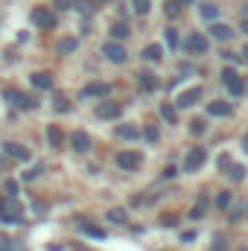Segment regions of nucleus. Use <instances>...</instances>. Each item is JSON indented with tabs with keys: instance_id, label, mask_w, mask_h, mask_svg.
Instances as JSON below:
<instances>
[{
	"instance_id": "f257e3e1",
	"label": "nucleus",
	"mask_w": 248,
	"mask_h": 251,
	"mask_svg": "<svg viewBox=\"0 0 248 251\" xmlns=\"http://www.w3.org/2000/svg\"><path fill=\"white\" fill-rule=\"evenodd\" d=\"M0 219L6 222V225H15V222H21V204L9 196V199H0Z\"/></svg>"
},
{
	"instance_id": "f03ea898",
	"label": "nucleus",
	"mask_w": 248,
	"mask_h": 251,
	"mask_svg": "<svg viewBox=\"0 0 248 251\" xmlns=\"http://www.w3.org/2000/svg\"><path fill=\"white\" fill-rule=\"evenodd\" d=\"M3 100H9L15 108H32V105H35V100H29V97H26L24 91H18V88H6V91H3Z\"/></svg>"
},
{
	"instance_id": "7ed1b4c3",
	"label": "nucleus",
	"mask_w": 248,
	"mask_h": 251,
	"mask_svg": "<svg viewBox=\"0 0 248 251\" xmlns=\"http://www.w3.org/2000/svg\"><path fill=\"white\" fill-rule=\"evenodd\" d=\"M204 158H207V152H204V149H198V146H193V149L187 152V158H184V170H187V173H196V170H201Z\"/></svg>"
},
{
	"instance_id": "20e7f679",
	"label": "nucleus",
	"mask_w": 248,
	"mask_h": 251,
	"mask_svg": "<svg viewBox=\"0 0 248 251\" xmlns=\"http://www.w3.org/2000/svg\"><path fill=\"white\" fill-rule=\"evenodd\" d=\"M102 56H108V62H114V64H123L125 59H128L125 47L123 44H117V41H108V44L102 47Z\"/></svg>"
},
{
	"instance_id": "39448f33",
	"label": "nucleus",
	"mask_w": 248,
	"mask_h": 251,
	"mask_svg": "<svg viewBox=\"0 0 248 251\" xmlns=\"http://www.w3.org/2000/svg\"><path fill=\"white\" fill-rule=\"evenodd\" d=\"M3 155L18 158V161H26V158H29V149L21 146V143H15V140H6V143H3Z\"/></svg>"
},
{
	"instance_id": "423d86ee",
	"label": "nucleus",
	"mask_w": 248,
	"mask_h": 251,
	"mask_svg": "<svg viewBox=\"0 0 248 251\" xmlns=\"http://www.w3.org/2000/svg\"><path fill=\"white\" fill-rule=\"evenodd\" d=\"M201 97H204V91H201V88H190V91H184V94L175 100V105H178V108H190V105H196Z\"/></svg>"
},
{
	"instance_id": "0eeeda50",
	"label": "nucleus",
	"mask_w": 248,
	"mask_h": 251,
	"mask_svg": "<svg viewBox=\"0 0 248 251\" xmlns=\"http://www.w3.org/2000/svg\"><path fill=\"white\" fill-rule=\"evenodd\" d=\"M117 167L125 170V173L137 170V167H140V155H137V152H120V155H117Z\"/></svg>"
},
{
	"instance_id": "6e6552de",
	"label": "nucleus",
	"mask_w": 248,
	"mask_h": 251,
	"mask_svg": "<svg viewBox=\"0 0 248 251\" xmlns=\"http://www.w3.org/2000/svg\"><path fill=\"white\" fill-rule=\"evenodd\" d=\"M207 47H210V41H207V35H201V32H193L190 41H187V50H190V53H207Z\"/></svg>"
},
{
	"instance_id": "1a4fd4ad",
	"label": "nucleus",
	"mask_w": 248,
	"mask_h": 251,
	"mask_svg": "<svg viewBox=\"0 0 248 251\" xmlns=\"http://www.w3.org/2000/svg\"><path fill=\"white\" fill-rule=\"evenodd\" d=\"M97 117H99V120H114V117H120V102H99V105H97Z\"/></svg>"
},
{
	"instance_id": "9d476101",
	"label": "nucleus",
	"mask_w": 248,
	"mask_h": 251,
	"mask_svg": "<svg viewBox=\"0 0 248 251\" xmlns=\"http://www.w3.org/2000/svg\"><path fill=\"white\" fill-rule=\"evenodd\" d=\"M32 24H35V26H44V29H50L56 21H53L50 9H41V6H38V9H32Z\"/></svg>"
},
{
	"instance_id": "9b49d317",
	"label": "nucleus",
	"mask_w": 248,
	"mask_h": 251,
	"mask_svg": "<svg viewBox=\"0 0 248 251\" xmlns=\"http://www.w3.org/2000/svg\"><path fill=\"white\" fill-rule=\"evenodd\" d=\"M231 111H234V105H231V102H225V100H216V102H210V105H207V114H210V117H228Z\"/></svg>"
},
{
	"instance_id": "f8f14e48",
	"label": "nucleus",
	"mask_w": 248,
	"mask_h": 251,
	"mask_svg": "<svg viewBox=\"0 0 248 251\" xmlns=\"http://www.w3.org/2000/svg\"><path fill=\"white\" fill-rule=\"evenodd\" d=\"M70 146H73L76 152H88V149H91V137H88L85 131H73V134H70Z\"/></svg>"
},
{
	"instance_id": "ddd939ff",
	"label": "nucleus",
	"mask_w": 248,
	"mask_h": 251,
	"mask_svg": "<svg viewBox=\"0 0 248 251\" xmlns=\"http://www.w3.org/2000/svg\"><path fill=\"white\" fill-rule=\"evenodd\" d=\"M210 35H213L216 41H231V38H234V29H231L228 24H213V26H210Z\"/></svg>"
},
{
	"instance_id": "4468645a",
	"label": "nucleus",
	"mask_w": 248,
	"mask_h": 251,
	"mask_svg": "<svg viewBox=\"0 0 248 251\" xmlns=\"http://www.w3.org/2000/svg\"><path fill=\"white\" fill-rule=\"evenodd\" d=\"M82 94H85V97H108V94H111V85H105V82H94V85H85Z\"/></svg>"
},
{
	"instance_id": "2eb2a0df",
	"label": "nucleus",
	"mask_w": 248,
	"mask_h": 251,
	"mask_svg": "<svg viewBox=\"0 0 248 251\" xmlns=\"http://www.w3.org/2000/svg\"><path fill=\"white\" fill-rule=\"evenodd\" d=\"M117 137L120 140H137L140 137V128L134 123H123V126H117Z\"/></svg>"
},
{
	"instance_id": "dca6fc26",
	"label": "nucleus",
	"mask_w": 248,
	"mask_h": 251,
	"mask_svg": "<svg viewBox=\"0 0 248 251\" xmlns=\"http://www.w3.org/2000/svg\"><path fill=\"white\" fill-rule=\"evenodd\" d=\"M32 85L38 91H50L53 88V79H50V73H32Z\"/></svg>"
},
{
	"instance_id": "f3484780",
	"label": "nucleus",
	"mask_w": 248,
	"mask_h": 251,
	"mask_svg": "<svg viewBox=\"0 0 248 251\" xmlns=\"http://www.w3.org/2000/svg\"><path fill=\"white\" fill-rule=\"evenodd\" d=\"M62 140H64L62 128H59V126H50V128H47V143H50L53 149H59V146H62Z\"/></svg>"
},
{
	"instance_id": "a211bd4d",
	"label": "nucleus",
	"mask_w": 248,
	"mask_h": 251,
	"mask_svg": "<svg viewBox=\"0 0 248 251\" xmlns=\"http://www.w3.org/2000/svg\"><path fill=\"white\" fill-rule=\"evenodd\" d=\"M201 18L216 24V18H219V6H216V3H201Z\"/></svg>"
},
{
	"instance_id": "6ab92c4d",
	"label": "nucleus",
	"mask_w": 248,
	"mask_h": 251,
	"mask_svg": "<svg viewBox=\"0 0 248 251\" xmlns=\"http://www.w3.org/2000/svg\"><path fill=\"white\" fill-rule=\"evenodd\" d=\"M161 56H164V50H161V47H158V44H149V47H146V50H143V59H146V62H161Z\"/></svg>"
},
{
	"instance_id": "aec40b11",
	"label": "nucleus",
	"mask_w": 248,
	"mask_h": 251,
	"mask_svg": "<svg viewBox=\"0 0 248 251\" xmlns=\"http://www.w3.org/2000/svg\"><path fill=\"white\" fill-rule=\"evenodd\" d=\"M228 178H231V181H243V178H246V167H240V164L228 167Z\"/></svg>"
},
{
	"instance_id": "412c9836",
	"label": "nucleus",
	"mask_w": 248,
	"mask_h": 251,
	"mask_svg": "<svg viewBox=\"0 0 248 251\" xmlns=\"http://www.w3.org/2000/svg\"><path fill=\"white\" fill-rule=\"evenodd\" d=\"M108 219H111V222H117V225H123L125 219H128V213H125L123 207H114V210H108Z\"/></svg>"
},
{
	"instance_id": "4be33fe9",
	"label": "nucleus",
	"mask_w": 248,
	"mask_h": 251,
	"mask_svg": "<svg viewBox=\"0 0 248 251\" xmlns=\"http://www.w3.org/2000/svg\"><path fill=\"white\" fill-rule=\"evenodd\" d=\"M82 228H85V234H88V237H97V240H102V237H105V231H102V228H97V225H91V222H82Z\"/></svg>"
},
{
	"instance_id": "5701e85b",
	"label": "nucleus",
	"mask_w": 248,
	"mask_h": 251,
	"mask_svg": "<svg viewBox=\"0 0 248 251\" xmlns=\"http://www.w3.org/2000/svg\"><path fill=\"white\" fill-rule=\"evenodd\" d=\"M161 117H164L167 123H175V117H178V111H175L173 105H161Z\"/></svg>"
},
{
	"instance_id": "b1692460",
	"label": "nucleus",
	"mask_w": 248,
	"mask_h": 251,
	"mask_svg": "<svg viewBox=\"0 0 248 251\" xmlns=\"http://www.w3.org/2000/svg\"><path fill=\"white\" fill-rule=\"evenodd\" d=\"M164 12H167L170 18H175V15H181V3H178V0H167V6H164Z\"/></svg>"
},
{
	"instance_id": "393cba45",
	"label": "nucleus",
	"mask_w": 248,
	"mask_h": 251,
	"mask_svg": "<svg viewBox=\"0 0 248 251\" xmlns=\"http://www.w3.org/2000/svg\"><path fill=\"white\" fill-rule=\"evenodd\" d=\"M228 91H231V94H237V97H240V94H243V91H246V82H243V79H240V76H237V79H234V82H228Z\"/></svg>"
},
{
	"instance_id": "a878e982",
	"label": "nucleus",
	"mask_w": 248,
	"mask_h": 251,
	"mask_svg": "<svg viewBox=\"0 0 248 251\" xmlns=\"http://www.w3.org/2000/svg\"><path fill=\"white\" fill-rule=\"evenodd\" d=\"M140 85H143L146 91H152L158 82H155V76H152V73H140Z\"/></svg>"
},
{
	"instance_id": "bb28decb",
	"label": "nucleus",
	"mask_w": 248,
	"mask_h": 251,
	"mask_svg": "<svg viewBox=\"0 0 248 251\" xmlns=\"http://www.w3.org/2000/svg\"><path fill=\"white\" fill-rule=\"evenodd\" d=\"M111 35H114V38H125V35H128V26H125V24H114V26H111Z\"/></svg>"
},
{
	"instance_id": "cd10ccee",
	"label": "nucleus",
	"mask_w": 248,
	"mask_h": 251,
	"mask_svg": "<svg viewBox=\"0 0 248 251\" xmlns=\"http://www.w3.org/2000/svg\"><path fill=\"white\" fill-rule=\"evenodd\" d=\"M131 3H134V12L137 15H146L149 12V0H131Z\"/></svg>"
},
{
	"instance_id": "c85d7f7f",
	"label": "nucleus",
	"mask_w": 248,
	"mask_h": 251,
	"mask_svg": "<svg viewBox=\"0 0 248 251\" xmlns=\"http://www.w3.org/2000/svg\"><path fill=\"white\" fill-rule=\"evenodd\" d=\"M73 9H79V12H82V15H88V12H91V9H94V3H91V0H79V3H76V6H73Z\"/></svg>"
},
{
	"instance_id": "c756f323",
	"label": "nucleus",
	"mask_w": 248,
	"mask_h": 251,
	"mask_svg": "<svg viewBox=\"0 0 248 251\" xmlns=\"http://www.w3.org/2000/svg\"><path fill=\"white\" fill-rule=\"evenodd\" d=\"M237 76H240V73H237L234 67H225V70H222V79H225V85H228V82H234Z\"/></svg>"
},
{
	"instance_id": "7c9ffc66",
	"label": "nucleus",
	"mask_w": 248,
	"mask_h": 251,
	"mask_svg": "<svg viewBox=\"0 0 248 251\" xmlns=\"http://www.w3.org/2000/svg\"><path fill=\"white\" fill-rule=\"evenodd\" d=\"M204 210H207V199H198V204H196V207H193V216H196V219H198V216H201V213H204Z\"/></svg>"
},
{
	"instance_id": "2f4dec72",
	"label": "nucleus",
	"mask_w": 248,
	"mask_h": 251,
	"mask_svg": "<svg viewBox=\"0 0 248 251\" xmlns=\"http://www.w3.org/2000/svg\"><path fill=\"white\" fill-rule=\"evenodd\" d=\"M59 50H62V53H70V50H76V41H73V38H64L62 44H59Z\"/></svg>"
},
{
	"instance_id": "473e14b6",
	"label": "nucleus",
	"mask_w": 248,
	"mask_h": 251,
	"mask_svg": "<svg viewBox=\"0 0 248 251\" xmlns=\"http://www.w3.org/2000/svg\"><path fill=\"white\" fill-rule=\"evenodd\" d=\"M67 108H70L67 97H56V111H67Z\"/></svg>"
},
{
	"instance_id": "72a5a7b5",
	"label": "nucleus",
	"mask_w": 248,
	"mask_h": 251,
	"mask_svg": "<svg viewBox=\"0 0 248 251\" xmlns=\"http://www.w3.org/2000/svg\"><path fill=\"white\" fill-rule=\"evenodd\" d=\"M216 204H219V207H228V204H231V193H219Z\"/></svg>"
},
{
	"instance_id": "f704fd0d",
	"label": "nucleus",
	"mask_w": 248,
	"mask_h": 251,
	"mask_svg": "<svg viewBox=\"0 0 248 251\" xmlns=\"http://www.w3.org/2000/svg\"><path fill=\"white\" fill-rule=\"evenodd\" d=\"M167 44H170V47H175V44H178V35H175V29H167Z\"/></svg>"
},
{
	"instance_id": "c9c22d12",
	"label": "nucleus",
	"mask_w": 248,
	"mask_h": 251,
	"mask_svg": "<svg viewBox=\"0 0 248 251\" xmlns=\"http://www.w3.org/2000/svg\"><path fill=\"white\" fill-rule=\"evenodd\" d=\"M41 173H44V167H41V164H38V167H35V170H29V173H24V178H35V176H41Z\"/></svg>"
},
{
	"instance_id": "e433bc0d",
	"label": "nucleus",
	"mask_w": 248,
	"mask_h": 251,
	"mask_svg": "<svg viewBox=\"0 0 248 251\" xmlns=\"http://www.w3.org/2000/svg\"><path fill=\"white\" fill-rule=\"evenodd\" d=\"M193 134H204V120H196L193 123Z\"/></svg>"
},
{
	"instance_id": "4c0bfd02",
	"label": "nucleus",
	"mask_w": 248,
	"mask_h": 251,
	"mask_svg": "<svg viewBox=\"0 0 248 251\" xmlns=\"http://www.w3.org/2000/svg\"><path fill=\"white\" fill-rule=\"evenodd\" d=\"M219 167H222V170H228V167H231V158H228V155H222V158H219Z\"/></svg>"
},
{
	"instance_id": "58836bf2",
	"label": "nucleus",
	"mask_w": 248,
	"mask_h": 251,
	"mask_svg": "<svg viewBox=\"0 0 248 251\" xmlns=\"http://www.w3.org/2000/svg\"><path fill=\"white\" fill-rule=\"evenodd\" d=\"M193 240H196V234H193V231H187V234H181V243H193Z\"/></svg>"
},
{
	"instance_id": "ea45409f",
	"label": "nucleus",
	"mask_w": 248,
	"mask_h": 251,
	"mask_svg": "<svg viewBox=\"0 0 248 251\" xmlns=\"http://www.w3.org/2000/svg\"><path fill=\"white\" fill-rule=\"evenodd\" d=\"M6 190H9V196H15V193H18V184H15V181H6Z\"/></svg>"
},
{
	"instance_id": "a19ab883",
	"label": "nucleus",
	"mask_w": 248,
	"mask_h": 251,
	"mask_svg": "<svg viewBox=\"0 0 248 251\" xmlns=\"http://www.w3.org/2000/svg\"><path fill=\"white\" fill-rule=\"evenodd\" d=\"M56 9H70V0H56Z\"/></svg>"
},
{
	"instance_id": "79ce46f5",
	"label": "nucleus",
	"mask_w": 248,
	"mask_h": 251,
	"mask_svg": "<svg viewBox=\"0 0 248 251\" xmlns=\"http://www.w3.org/2000/svg\"><path fill=\"white\" fill-rule=\"evenodd\" d=\"M243 149H246V152H248V134H246V137H243Z\"/></svg>"
},
{
	"instance_id": "37998d69",
	"label": "nucleus",
	"mask_w": 248,
	"mask_h": 251,
	"mask_svg": "<svg viewBox=\"0 0 248 251\" xmlns=\"http://www.w3.org/2000/svg\"><path fill=\"white\" fill-rule=\"evenodd\" d=\"M243 59H246V62H248V44H246V47H243Z\"/></svg>"
},
{
	"instance_id": "c03bdc74",
	"label": "nucleus",
	"mask_w": 248,
	"mask_h": 251,
	"mask_svg": "<svg viewBox=\"0 0 248 251\" xmlns=\"http://www.w3.org/2000/svg\"><path fill=\"white\" fill-rule=\"evenodd\" d=\"M178 3H181V6H190V3H193V0H178Z\"/></svg>"
},
{
	"instance_id": "a18cd8bd",
	"label": "nucleus",
	"mask_w": 248,
	"mask_h": 251,
	"mask_svg": "<svg viewBox=\"0 0 248 251\" xmlns=\"http://www.w3.org/2000/svg\"><path fill=\"white\" fill-rule=\"evenodd\" d=\"M243 32H248V21H246V24H243Z\"/></svg>"
},
{
	"instance_id": "49530a36",
	"label": "nucleus",
	"mask_w": 248,
	"mask_h": 251,
	"mask_svg": "<svg viewBox=\"0 0 248 251\" xmlns=\"http://www.w3.org/2000/svg\"><path fill=\"white\" fill-rule=\"evenodd\" d=\"M0 170H3V155H0Z\"/></svg>"
}]
</instances>
